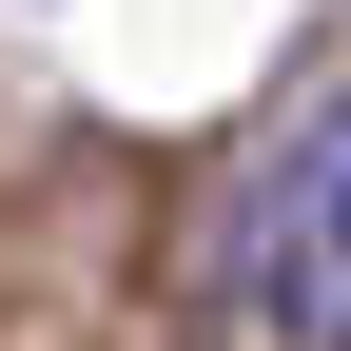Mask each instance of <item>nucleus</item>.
Segmentation results:
<instances>
[{
  "label": "nucleus",
  "mask_w": 351,
  "mask_h": 351,
  "mask_svg": "<svg viewBox=\"0 0 351 351\" xmlns=\"http://www.w3.org/2000/svg\"><path fill=\"white\" fill-rule=\"evenodd\" d=\"M234 313L293 332V351L351 332V98H332L274 176H254V215H234Z\"/></svg>",
  "instance_id": "obj_1"
},
{
  "label": "nucleus",
  "mask_w": 351,
  "mask_h": 351,
  "mask_svg": "<svg viewBox=\"0 0 351 351\" xmlns=\"http://www.w3.org/2000/svg\"><path fill=\"white\" fill-rule=\"evenodd\" d=\"M332 351H351V332H332Z\"/></svg>",
  "instance_id": "obj_2"
}]
</instances>
